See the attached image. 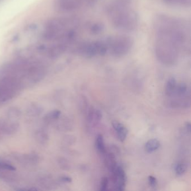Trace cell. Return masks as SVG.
I'll return each instance as SVG.
<instances>
[{"instance_id":"1","label":"cell","mask_w":191,"mask_h":191,"mask_svg":"<svg viewBox=\"0 0 191 191\" xmlns=\"http://www.w3.org/2000/svg\"><path fill=\"white\" fill-rule=\"evenodd\" d=\"M155 50L157 57L166 64L174 63L187 45L188 33L186 24L177 19L160 15L155 23Z\"/></svg>"},{"instance_id":"2","label":"cell","mask_w":191,"mask_h":191,"mask_svg":"<svg viewBox=\"0 0 191 191\" xmlns=\"http://www.w3.org/2000/svg\"><path fill=\"white\" fill-rule=\"evenodd\" d=\"M77 23L72 18L58 17L48 21L42 36L47 41L68 44L75 37Z\"/></svg>"},{"instance_id":"3","label":"cell","mask_w":191,"mask_h":191,"mask_svg":"<svg viewBox=\"0 0 191 191\" xmlns=\"http://www.w3.org/2000/svg\"><path fill=\"white\" fill-rule=\"evenodd\" d=\"M128 3L124 1L117 0L109 9L108 14L112 23L120 30H134L138 25V15L128 7Z\"/></svg>"},{"instance_id":"4","label":"cell","mask_w":191,"mask_h":191,"mask_svg":"<svg viewBox=\"0 0 191 191\" xmlns=\"http://www.w3.org/2000/svg\"><path fill=\"white\" fill-rule=\"evenodd\" d=\"M107 50L114 56H121L127 53L132 46V40L128 37L117 36L111 38L106 43Z\"/></svg>"},{"instance_id":"5","label":"cell","mask_w":191,"mask_h":191,"mask_svg":"<svg viewBox=\"0 0 191 191\" xmlns=\"http://www.w3.org/2000/svg\"><path fill=\"white\" fill-rule=\"evenodd\" d=\"M93 0H55V6L57 10L62 12H69L76 10L82 6L85 2Z\"/></svg>"},{"instance_id":"6","label":"cell","mask_w":191,"mask_h":191,"mask_svg":"<svg viewBox=\"0 0 191 191\" xmlns=\"http://www.w3.org/2000/svg\"><path fill=\"white\" fill-rule=\"evenodd\" d=\"M114 130L117 131L118 138L122 142L125 141L128 134V130L123 124L117 121H113L112 123Z\"/></svg>"},{"instance_id":"7","label":"cell","mask_w":191,"mask_h":191,"mask_svg":"<svg viewBox=\"0 0 191 191\" xmlns=\"http://www.w3.org/2000/svg\"><path fill=\"white\" fill-rule=\"evenodd\" d=\"M160 146V142L157 139H151L146 143L145 146V149L146 152L151 153L158 150Z\"/></svg>"},{"instance_id":"8","label":"cell","mask_w":191,"mask_h":191,"mask_svg":"<svg viewBox=\"0 0 191 191\" xmlns=\"http://www.w3.org/2000/svg\"><path fill=\"white\" fill-rule=\"evenodd\" d=\"M177 87V81L174 77H171L168 80L166 86V94L168 96H171L174 93Z\"/></svg>"},{"instance_id":"9","label":"cell","mask_w":191,"mask_h":191,"mask_svg":"<svg viewBox=\"0 0 191 191\" xmlns=\"http://www.w3.org/2000/svg\"><path fill=\"white\" fill-rule=\"evenodd\" d=\"M95 146L98 151H99L101 154H104L105 152L104 138L101 134L97 135L95 141Z\"/></svg>"},{"instance_id":"10","label":"cell","mask_w":191,"mask_h":191,"mask_svg":"<svg viewBox=\"0 0 191 191\" xmlns=\"http://www.w3.org/2000/svg\"><path fill=\"white\" fill-rule=\"evenodd\" d=\"M187 170V167L185 164L180 163L175 165V171L178 175H181L184 174Z\"/></svg>"},{"instance_id":"11","label":"cell","mask_w":191,"mask_h":191,"mask_svg":"<svg viewBox=\"0 0 191 191\" xmlns=\"http://www.w3.org/2000/svg\"><path fill=\"white\" fill-rule=\"evenodd\" d=\"M187 89V85L183 83L179 84L178 86L176 87L175 92H176L177 94H178L179 95H182L186 93Z\"/></svg>"},{"instance_id":"12","label":"cell","mask_w":191,"mask_h":191,"mask_svg":"<svg viewBox=\"0 0 191 191\" xmlns=\"http://www.w3.org/2000/svg\"><path fill=\"white\" fill-rule=\"evenodd\" d=\"M108 185V179L107 177H104L101 181L100 191H105L107 188Z\"/></svg>"},{"instance_id":"13","label":"cell","mask_w":191,"mask_h":191,"mask_svg":"<svg viewBox=\"0 0 191 191\" xmlns=\"http://www.w3.org/2000/svg\"><path fill=\"white\" fill-rule=\"evenodd\" d=\"M149 183L150 185L152 187V188H155L157 186V180L154 177L150 175L149 177Z\"/></svg>"},{"instance_id":"14","label":"cell","mask_w":191,"mask_h":191,"mask_svg":"<svg viewBox=\"0 0 191 191\" xmlns=\"http://www.w3.org/2000/svg\"><path fill=\"white\" fill-rule=\"evenodd\" d=\"M0 168H2L3 169L9 170V171H14L15 170V168H13V166L6 164V163H2V162H0Z\"/></svg>"},{"instance_id":"15","label":"cell","mask_w":191,"mask_h":191,"mask_svg":"<svg viewBox=\"0 0 191 191\" xmlns=\"http://www.w3.org/2000/svg\"><path fill=\"white\" fill-rule=\"evenodd\" d=\"M94 117L97 121H100L102 118V113L100 110H96L94 111Z\"/></svg>"},{"instance_id":"16","label":"cell","mask_w":191,"mask_h":191,"mask_svg":"<svg viewBox=\"0 0 191 191\" xmlns=\"http://www.w3.org/2000/svg\"><path fill=\"white\" fill-rule=\"evenodd\" d=\"M185 127L187 131H188V132H191V123H190V122H186L185 124Z\"/></svg>"},{"instance_id":"17","label":"cell","mask_w":191,"mask_h":191,"mask_svg":"<svg viewBox=\"0 0 191 191\" xmlns=\"http://www.w3.org/2000/svg\"><path fill=\"white\" fill-rule=\"evenodd\" d=\"M63 181L64 182H71L72 181L70 177H63Z\"/></svg>"}]
</instances>
